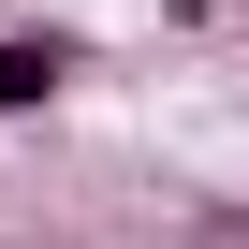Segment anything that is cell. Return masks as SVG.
Returning <instances> with one entry per match:
<instances>
[{"mask_svg": "<svg viewBox=\"0 0 249 249\" xmlns=\"http://www.w3.org/2000/svg\"><path fill=\"white\" fill-rule=\"evenodd\" d=\"M59 88H73V44L59 30H0V117H44Z\"/></svg>", "mask_w": 249, "mask_h": 249, "instance_id": "obj_1", "label": "cell"}]
</instances>
